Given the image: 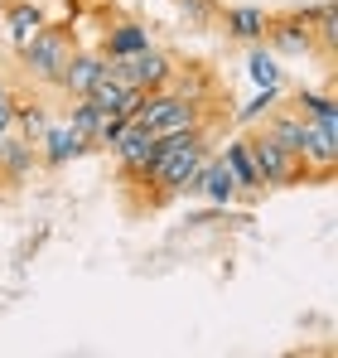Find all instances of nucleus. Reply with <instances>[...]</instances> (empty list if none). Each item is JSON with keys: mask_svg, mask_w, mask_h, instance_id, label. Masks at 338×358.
Masks as SVG:
<instances>
[{"mask_svg": "<svg viewBox=\"0 0 338 358\" xmlns=\"http://www.w3.org/2000/svg\"><path fill=\"white\" fill-rule=\"evenodd\" d=\"M218 24H223L227 39H237V44H261L266 10L261 5H227V10H218Z\"/></svg>", "mask_w": 338, "mask_h": 358, "instance_id": "obj_8", "label": "nucleus"}, {"mask_svg": "<svg viewBox=\"0 0 338 358\" xmlns=\"http://www.w3.org/2000/svg\"><path fill=\"white\" fill-rule=\"evenodd\" d=\"M44 24H49V20H44V10H39L34 0H10V5H5V29H10L15 54H20V49H24V44H29Z\"/></svg>", "mask_w": 338, "mask_h": 358, "instance_id": "obj_11", "label": "nucleus"}, {"mask_svg": "<svg viewBox=\"0 0 338 358\" xmlns=\"http://www.w3.org/2000/svg\"><path fill=\"white\" fill-rule=\"evenodd\" d=\"M174 5H179L193 24H213V20H218V5H213V0H174Z\"/></svg>", "mask_w": 338, "mask_h": 358, "instance_id": "obj_19", "label": "nucleus"}, {"mask_svg": "<svg viewBox=\"0 0 338 358\" xmlns=\"http://www.w3.org/2000/svg\"><path fill=\"white\" fill-rule=\"evenodd\" d=\"M10 102H15V136H24L29 145H39L44 131H49V112H44V102H39V97H34V102H29V97H15V92H10Z\"/></svg>", "mask_w": 338, "mask_h": 358, "instance_id": "obj_13", "label": "nucleus"}, {"mask_svg": "<svg viewBox=\"0 0 338 358\" xmlns=\"http://www.w3.org/2000/svg\"><path fill=\"white\" fill-rule=\"evenodd\" d=\"M227 170H232V179H237V189H242V199H256V194H266V184H261V175H256V165H251V150H247V141L237 136V141H227L223 150Z\"/></svg>", "mask_w": 338, "mask_h": 358, "instance_id": "obj_12", "label": "nucleus"}, {"mask_svg": "<svg viewBox=\"0 0 338 358\" xmlns=\"http://www.w3.org/2000/svg\"><path fill=\"white\" fill-rule=\"evenodd\" d=\"M247 73H251V83H256V87H281V59H276L266 44H251Z\"/></svg>", "mask_w": 338, "mask_h": 358, "instance_id": "obj_16", "label": "nucleus"}, {"mask_svg": "<svg viewBox=\"0 0 338 358\" xmlns=\"http://www.w3.org/2000/svg\"><path fill=\"white\" fill-rule=\"evenodd\" d=\"M73 49H78L73 24H44V29H39V34L20 49V68H24V78H29V83L58 87V73L68 68Z\"/></svg>", "mask_w": 338, "mask_h": 358, "instance_id": "obj_2", "label": "nucleus"}, {"mask_svg": "<svg viewBox=\"0 0 338 358\" xmlns=\"http://www.w3.org/2000/svg\"><path fill=\"white\" fill-rule=\"evenodd\" d=\"M39 165V145H29L24 136H0V179L5 184H24Z\"/></svg>", "mask_w": 338, "mask_h": 358, "instance_id": "obj_6", "label": "nucleus"}, {"mask_svg": "<svg viewBox=\"0 0 338 358\" xmlns=\"http://www.w3.org/2000/svg\"><path fill=\"white\" fill-rule=\"evenodd\" d=\"M304 15H309V24H314V39H319L324 59H334V49H338V10H334V0L304 5Z\"/></svg>", "mask_w": 338, "mask_h": 358, "instance_id": "obj_14", "label": "nucleus"}, {"mask_svg": "<svg viewBox=\"0 0 338 358\" xmlns=\"http://www.w3.org/2000/svg\"><path fill=\"white\" fill-rule=\"evenodd\" d=\"M87 150H92L87 136H78L73 126H49L44 141H39V160H44L49 170H63L68 160H78V155H87Z\"/></svg>", "mask_w": 338, "mask_h": 358, "instance_id": "obj_7", "label": "nucleus"}, {"mask_svg": "<svg viewBox=\"0 0 338 358\" xmlns=\"http://www.w3.org/2000/svg\"><path fill=\"white\" fill-rule=\"evenodd\" d=\"M261 44H266L276 59H309V54L319 49V39H314V24H309V15H304V5H300V10H285V15H266Z\"/></svg>", "mask_w": 338, "mask_h": 358, "instance_id": "obj_4", "label": "nucleus"}, {"mask_svg": "<svg viewBox=\"0 0 338 358\" xmlns=\"http://www.w3.org/2000/svg\"><path fill=\"white\" fill-rule=\"evenodd\" d=\"M5 5H10V0H0V10H5Z\"/></svg>", "mask_w": 338, "mask_h": 358, "instance_id": "obj_22", "label": "nucleus"}, {"mask_svg": "<svg viewBox=\"0 0 338 358\" xmlns=\"http://www.w3.org/2000/svg\"><path fill=\"white\" fill-rule=\"evenodd\" d=\"M102 117H107V112H97V107H92L87 97H78V107H73V121H68V126H73L78 136H87V145H92V136H97Z\"/></svg>", "mask_w": 338, "mask_h": 358, "instance_id": "obj_18", "label": "nucleus"}, {"mask_svg": "<svg viewBox=\"0 0 338 358\" xmlns=\"http://www.w3.org/2000/svg\"><path fill=\"white\" fill-rule=\"evenodd\" d=\"M140 49H150V29L140 20H112L107 24V34H102V54L107 59H131Z\"/></svg>", "mask_w": 338, "mask_h": 358, "instance_id": "obj_9", "label": "nucleus"}, {"mask_svg": "<svg viewBox=\"0 0 338 358\" xmlns=\"http://www.w3.org/2000/svg\"><path fill=\"white\" fill-rule=\"evenodd\" d=\"M107 73V54L102 49H73V59H68V68L58 73V92L63 97H87L92 92V83Z\"/></svg>", "mask_w": 338, "mask_h": 358, "instance_id": "obj_5", "label": "nucleus"}, {"mask_svg": "<svg viewBox=\"0 0 338 358\" xmlns=\"http://www.w3.org/2000/svg\"><path fill=\"white\" fill-rule=\"evenodd\" d=\"M247 141V150H251V165H256V175L266 189H295V184H309V170H304V160L300 155H290L285 145H276L261 126L251 131V136H242Z\"/></svg>", "mask_w": 338, "mask_h": 358, "instance_id": "obj_3", "label": "nucleus"}, {"mask_svg": "<svg viewBox=\"0 0 338 358\" xmlns=\"http://www.w3.org/2000/svg\"><path fill=\"white\" fill-rule=\"evenodd\" d=\"M10 131H15V102L0 97V136H10Z\"/></svg>", "mask_w": 338, "mask_h": 358, "instance_id": "obj_20", "label": "nucleus"}, {"mask_svg": "<svg viewBox=\"0 0 338 358\" xmlns=\"http://www.w3.org/2000/svg\"><path fill=\"white\" fill-rule=\"evenodd\" d=\"M198 194L213 199V203H223V208L242 199V189H237V179H232L223 155H208V160H203V170H198Z\"/></svg>", "mask_w": 338, "mask_h": 358, "instance_id": "obj_10", "label": "nucleus"}, {"mask_svg": "<svg viewBox=\"0 0 338 358\" xmlns=\"http://www.w3.org/2000/svg\"><path fill=\"white\" fill-rule=\"evenodd\" d=\"M290 107H295L300 117H309V121H324V126H338V102H334V92H314V87H300Z\"/></svg>", "mask_w": 338, "mask_h": 358, "instance_id": "obj_15", "label": "nucleus"}, {"mask_svg": "<svg viewBox=\"0 0 338 358\" xmlns=\"http://www.w3.org/2000/svg\"><path fill=\"white\" fill-rule=\"evenodd\" d=\"M208 126H193V131H179V136H165L150 170L140 179H131V189H140V203L145 208H160L169 199H189L198 194V170L208 160Z\"/></svg>", "mask_w": 338, "mask_h": 358, "instance_id": "obj_1", "label": "nucleus"}, {"mask_svg": "<svg viewBox=\"0 0 338 358\" xmlns=\"http://www.w3.org/2000/svg\"><path fill=\"white\" fill-rule=\"evenodd\" d=\"M276 102H281V87H261V92H256V97H251L247 107H237V117H232V121H237V126H251V121L266 117V112H271Z\"/></svg>", "mask_w": 338, "mask_h": 358, "instance_id": "obj_17", "label": "nucleus"}, {"mask_svg": "<svg viewBox=\"0 0 338 358\" xmlns=\"http://www.w3.org/2000/svg\"><path fill=\"white\" fill-rule=\"evenodd\" d=\"M10 92H15V83H10V78H5V68H0V97H10Z\"/></svg>", "mask_w": 338, "mask_h": 358, "instance_id": "obj_21", "label": "nucleus"}]
</instances>
